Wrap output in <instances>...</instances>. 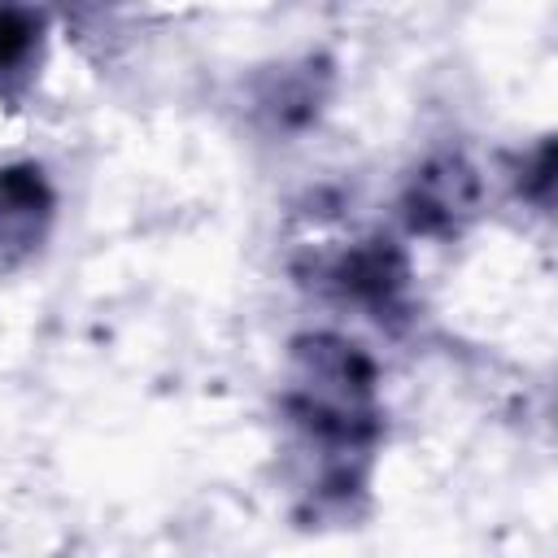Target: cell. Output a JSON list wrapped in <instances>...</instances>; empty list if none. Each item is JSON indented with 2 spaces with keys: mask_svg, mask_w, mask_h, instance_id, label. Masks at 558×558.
Wrapping results in <instances>:
<instances>
[{
  "mask_svg": "<svg viewBox=\"0 0 558 558\" xmlns=\"http://www.w3.org/2000/svg\"><path fill=\"white\" fill-rule=\"evenodd\" d=\"M475 201H480V179L471 174V166L458 157H440L414 174L405 214L414 231L436 235V231H458L475 214Z\"/></svg>",
  "mask_w": 558,
  "mask_h": 558,
  "instance_id": "6da1fadb",
  "label": "cell"
},
{
  "mask_svg": "<svg viewBox=\"0 0 558 558\" xmlns=\"http://www.w3.org/2000/svg\"><path fill=\"white\" fill-rule=\"evenodd\" d=\"M52 218V187L39 166L0 170V262H22L39 248Z\"/></svg>",
  "mask_w": 558,
  "mask_h": 558,
  "instance_id": "7a4b0ae2",
  "label": "cell"
},
{
  "mask_svg": "<svg viewBox=\"0 0 558 558\" xmlns=\"http://www.w3.org/2000/svg\"><path fill=\"white\" fill-rule=\"evenodd\" d=\"M39 48V17L26 9H0V83L22 74Z\"/></svg>",
  "mask_w": 558,
  "mask_h": 558,
  "instance_id": "3957f363",
  "label": "cell"
}]
</instances>
